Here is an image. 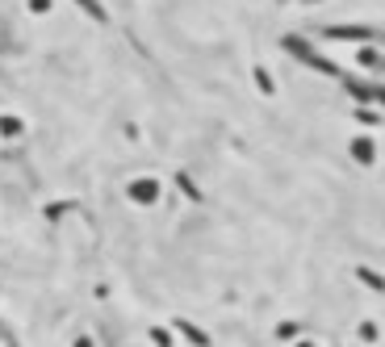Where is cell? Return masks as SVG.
Returning a JSON list of instances; mask_svg holds the SVG:
<instances>
[{
  "label": "cell",
  "instance_id": "10",
  "mask_svg": "<svg viewBox=\"0 0 385 347\" xmlns=\"http://www.w3.org/2000/svg\"><path fill=\"white\" fill-rule=\"evenodd\" d=\"M356 121H361V126H369V130H373V126H377V121H382V113H377V105H365V109H356Z\"/></svg>",
  "mask_w": 385,
  "mask_h": 347
},
{
  "label": "cell",
  "instance_id": "7",
  "mask_svg": "<svg viewBox=\"0 0 385 347\" xmlns=\"http://www.w3.org/2000/svg\"><path fill=\"white\" fill-rule=\"evenodd\" d=\"M0 134H4V138H17V134H21V117L0 113Z\"/></svg>",
  "mask_w": 385,
  "mask_h": 347
},
{
  "label": "cell",
  "instance_id": "13",
  "mask_svg": "<svg viewBox=\"0 0 385 347\" xmlns=\"http://www.w3.org/2000/svg\"><path fill=\"white\" fill-rule=\"evenodd\" d=\"M151 339H155V347H172V335L164 327H151Z\"/></svg>",
  "mask_w": 385,
  "mask_h": 347
},
{
  "label": "cell",
  "instance_id": "5",
  "mask_svg": "<svg viewBox=\"0 0 385 347\" xmlns=\"http://www.w3.org/2000/svg\"><path fill=\"white\" fill-rule=\"evenodd\" d=\"M176 331H180L184 339H193L197 347H210V335H205V331H197V327H193L189 318H176Z\"/></svg>",
  "mask_w": 385,
  "mask_h": 347
},
{
  "label": "cell",
  "instance_id": "6",
  "mask_svg": "<svg viewBox=\"0 0 385 347\" xmlns=\"http://www.w3.org/2000/svg\"><path fill=\"white\" fill-rule=\"evenodd\" d=\"M356 59H361L365 67H373V71H377V67H382V50H377V42H365V46L356 50Z\"/></svg>",
  "mask_w": 385,
  "mask_h": 347
},
{
  "label": "cell",
  "instance_id": "1",
  "mask_svg": "<svg viewBox=\"0 0 385 347\" xmlns=\"http://www.w3.org/2000/svg\"><path fill=\"white\" fill-rule=\"evenodd\" d=\"M281 46H285V50H289L293 59H302L306 67H314V71H323V75H340V67H335L331 59H323V54H314V50H310V46H306V42H302L298 34H285V38H281Z\"/></svg>",
  "mask_w": 385,
  "mask_h": 347
},
{
  "label": "cell",
  "instance_id": "8",
  "mask_svg": "<svg viewBox=\"0 0 385 347\" xmlns=\"http://www.w3.org/2000/svg\"><path fill=\"white\" fill-rule=\"evenodd\" d=\"M75 4H80L92 21H109V13H105V4H101V0H75Z\"/></svg>",
  "mask_w": 385,
  "mask_h": 347
},
{
  "label": "cell",
  "instance_id": "12",
  "mask_svg": "<svg viewBox=\"0 0 385 347\" xmlns=\"http://www.w3.org/2000/svg\"><path fill=\"white\" fill-rule=\"evenodd\" d=\"M277 339H281V344L298 339V323H281V327H277Z\"/></svg>",
  "mask_w": 385,
  "mask_h": 347
},
{
  "label": "cell",
  "instance_id": "4",
  "mask_svg": "<svg viewBox=\"0 0 385 347\" xmlns=\"http://www.w3.org/2000/svg\"><path fill=\"white\" fill-rule=\"evenodd\" d=\"M352 155L361 163H377V142L373 138H352Z\"/></svg>",
  "mask_w": 385,
  "mask_h": 347
},
{
  "label": "cell",
  "instance_id": "18",
  "mask_svg": "<svg viewBox=\"0 0 385 347\" xmlns=\"http://www.w3.org/2000/svg\"><path fill=\"white\" fill-rule=\"evenodd\" d=\"M293 347H314V344H310V339H298V344H293Z\"/></svg>",
  "mask_w": 385,
  "mask_h": 347
},
{
  "label": "cell",
  "instance_id": "9",
  "mask_svg": "<svg viewBox=\"0 0 385 347\" xmlns=\"http://www.w3.org/2000/svg\"><path fill=\"white\" fill-rule=\"evenodd\" d=\"M356 276H361V281H365V285H369L373 293H382V289H385V285H382V276H377L373 268H365V264H356Z\"/></svg>",
  "mask_w": 385,
  "mask_h": 347
},
{
  "label": "cell",
  "instance_id": "11",
  "mask_svg": "<svg viewBox=\"0 0 385 347\" xmlns=\"http://www.w3.org/2000/svg\"><path fill=\"white\" fill-rule=\"evenodd\" d=\"M256 88H260L264 96H273V92H277V84H273V75H268L264 67H256Z\"/></svg>",
  "mask_w": 385,
  "mask_h": 347
},
{
  "label": "cell",
  "instance_id": "17",
  "mask_svg": "<svg viewBox=\"0 0 385 347\" xmlns=\"http://www.w3.org/2000/svg\"><path fill=\"white\" fill-rule=\"evenodd\" d=\"M75 347H92V339H75Z\"/></svg>",
  "mask_w": 385,
  "mask_h": 347
},
{
  "label": "cell",
  "instance_id": "15",
  "mask_svg": "<svg viewBox=\"0 0 385 347\" xmlns=\"http://www.w3.org/2000/svg\"><path fill=\"white\" fill-rule=\"evenodd\" d=\"M361 335H365L369 344H377V327H373V323H365V327H361Z\"/></svg>",
  "mask_w": 385,
  "mask_h": 347
},
{
  "label": "cell",
  "instance_id": "2",
  "mask_svg": "<svg viewBox=\"0 0 385 347\" xmlns=\"http://www.w3.org/2000/svg\"><path fill=\"white\" fill-rule=\"evenodd\" d=\"M319 38H327V42H377V34L369 25H327V29H319Z\"/></svg>",
  "mask_w": 385,
  "mask_h": 347
},
{
  "label": "cell",
  "instance_id": "16",
  "mask_svg": "<svg viewBox=\"0 0 385 347\" xmlns=\"http://www.w3.org/2000/svg\"><path fill=\"white\" fill-rule=\"evenodd\" d=\"M29 8L34 13H50V0H29Z\"/></svg>",
  "mask_w": 385,
  "mask_h": 347
},
{
  "label": "cell",
  "instance_id": "3",
  "mask_svg": "<svg viewBox=\"0 0 385 347\" xmlns=\"http://www.w3.org/2000/svg\"><path fill=\"white\" fill-rule=\"evenodd\" d=\"M126 193H130L134 205H155V201H159V180H155V176H138V180H130Z\"/></svg>",
  "mask_w": 385,
  "mask_h": 347
},
{
  "label": "cell",
  "instance_id": "14",
  "mask_svg": "<svg viewBox=\"0 0 385 347\" xmlns=\"http://www.w3.org/2000/svg\"><path fill=\"white\" fill-rule=\"evenodd\" d=\"M176 184H180V193H189V197H197V201H201V193L193 189V180H189V176H176Z\"/></svg>",
  "mask_w": 385,
  "mask_h": 347
}]
</instances>
